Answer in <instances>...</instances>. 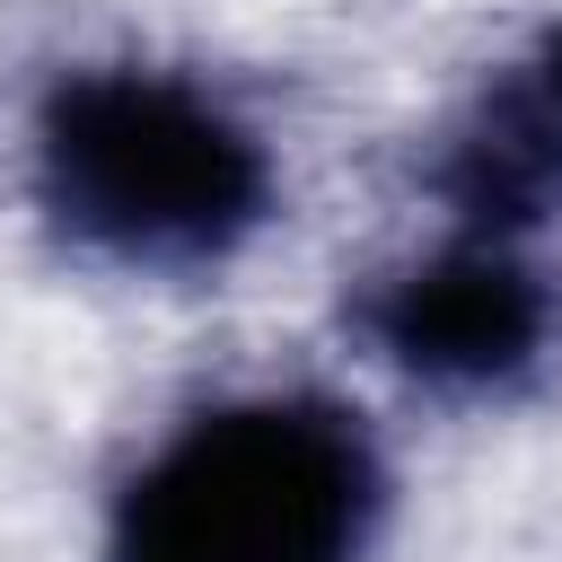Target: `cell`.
<instances>
[{
  "label": "cell",
  "mask_w": 562,
  "mask_h": 562,
  "mask_svg": "<svg viewBox=\"0 0 562 562\" xmlns=\"http://www.w3.org/2000/svg\"><path fill=\"white\" fill-rule=\"evenodd\" d=\"M44 237L123 281H211L281 220V149L220 79L105 53L61 61L18 132Z\"/></svg>",
  "instance_id": "1"
},
{
  "label": "cell",
  "mask_w": 562,
  "mask_h": 562,
  "mask_svg": "<svg viewBox=\"0 0 562 562\" xmlns=\"http://www.w3.org/2000/svg\"><path fill=\"white\" fill-rule=\"evenodd\" d=\"M395 474L351 395L228 386L114 483L97 562H378Z\"/></svg>",
  "instance_id": "2"
},
{
  "label": "cell",
  "mask_w": 562,
  "mask_h": 562,
  "mask_svg": "<svg viewBox=\"0 0 562 562\" xmlns=\"http://www.w3.org/2000/svg\"><path fill=\"white\" fill-rule=\"evenodd\" d=\"M553 325L562 299L553 272L536 263V237H492V228H430L351 290L360 351L439 404L518 395L544 369Z\"/></svg>",
  "instance_id": "3"
},
{
  "label": "cell",
  "mask_w": 562,
  "mask_h": 562,
  "mask_svg": "<svg viewBox=\"0 0 562 562\" xmlns=\"http://www.w3.org/2000/svg\"><path fill=\"white\" fill-rule=\"evenodd\" d=\"M422 193L439 202V228L492 237H536L562 211V18L448 105L422 149Z\"/></svg>",
  "instance_id": "4"
}]
</instances>
